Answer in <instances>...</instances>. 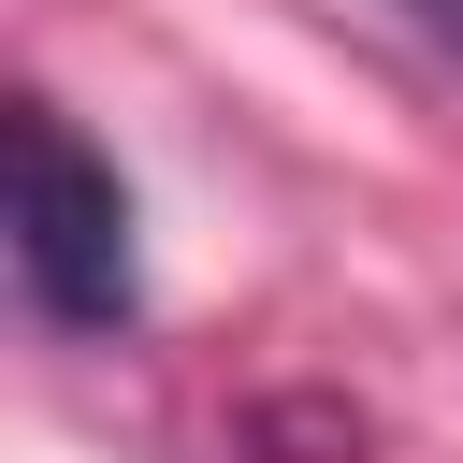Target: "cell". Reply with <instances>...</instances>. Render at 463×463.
Instances as JSON below:
<instances>
[{
    "mask_svg": "<svg viewBox=\"0 0 463 463\" xmlns=\"http://www.w3.org/2000/svg\"><path fill=\"white\" fill-rule=\"evenodd\" d=\"M420 29H449V43H463V0H420Z\"/></svg>",
    "mask_w": 463,
    "mask_h": 463,
    "instance_id": "cell-2",
    "label": "cell"
},
{
    "mask_svg": "<svg viewBox=\"0 0 463 463\" xmlns=\"http://www.w3.org/2000/svg\"><path fill=\"white\" fill-rule=\"evenodd\" d=\"M0 174H14V275L58 333H130L145 304V246H130V188L116 159L58 116V101H14L0 116Z\"/></svg>",
    "mask_w": 463,
    "mask_h": 463,
    "instance_id": "cell-1",
    "label": "cell"
}]
</instances>
